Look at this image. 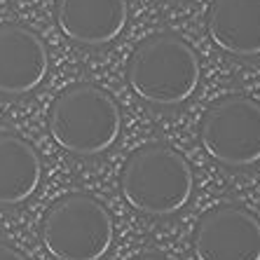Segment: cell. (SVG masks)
I'll list each match as a JSON object with an SVG mask.
<instances>
[{"instance_id":"cell-12","label":"cell","mask_w":260,"mask_h":260,"mask_svg":"<svg viewBox=\"0 0 260 260\" xmlns=\"http://www.w3.org/2000/svg\"><path fill=\"white\" fill-rule=\"evenodd\" d=\"M134 260H169V258L157 255V253H143V255H139V258H134Z\"/></svg>"},{"instance_id":"cell-9","label":"cell","mask_w":260,"mask_h":260,"mask_svg":"<svg viewBox=\"0 0 260 260\" xmlns=\"http://www.w3.org/2000/svg\"><path fill=\"white\" fill-rule=\"evenodd\" d=\"M213 45L232 56L260 54V0H213L206 14Z\"/></svg>"},{"instance_id":"cell-7","label":"cell","mask_w":260,"mask_h":260,"mask_svg":"<svg viewBox=\"0 0 260 260\" xmlns=\"http://www.w3.org/2000/svg\"><path fill=\"white\" fill-rule=\"evenodd\" d=\"M47 71V47L36 30L21 24H0V94H28L43 85Z\"/></svg>"},{"instance_id":"cell-3","label":"cell","mask_w":260,"mask_h":260,"mask_svg":"<svg viewBox=\"0 0 260 260\" xmlns=\"http://www.w3.org/2000/svg\"><path fill=\"white\" fill-rule=\"evenodd\" d=\"M122 132L120 106L106 89L80 82L63 89L49 108V134L56 145L78 157L110 150Z\"/></svg>"},{"instance_id":"cell-6","label":"cell","mask_w":260,"mask_h":260,"mask_svg":"<svg viewBox=\"0 0 260 260\" xmlns=\"http://www.w3.org/2000/svg\"><path fill=\"white\" fill-rule=\"evenodd\" d=\"M197 260H260V220L237 204H220L200 218L192 235Z\"/></svg>"},{"instance_id":"cell-4","label":"cell","mask_w":260,"mask_h":260,"mask_svg":"<svg viewBox=\"0 0 260 260\" xmlns=\"http://www.w3.org/2000/svg\"><path fill=\"white\" fill-rule=\"evenodd\" d=\"M40 237L54 260H103L115 242V223L96 197L71 192L47 209Z\"/></svg>"},{"instance_id":"cell-5","label":"cell","mask_w":260,"mask_h":260,"mask_svg":"<svg viewBox=\"0 0 260 260\" xmlns=\"http://www.w3.org/2000/svg\"><path fill=\"white\" fill-rule=\"evenodd\" d=\"M200 141L213 162L248 169L260 162V103L244 94L218 99L206 108Z\"/></svg>"},{"instance_id":"cell-10","label":"cell","mask_w":260,"mask_h":260,"mask_svg":"<svg viewBox=\"0 0 260 260\" xmlns=\"http://www.w3.org/2000/svg\"><path fill=\"white\" fill-rule=\"evenodd\" d=\"M43 181V159L17 134H0V206L24 204Z\"/></svg>"},{"instance_id":"cell-11","label":"cell","mask_w":260,"mask_h":260,"mask_svg":"<svg viewBox=\"0 0 260 260\" xmlns=\"http://www.w3.org/2000/svg\"><path fill=\"white\" fill-rule=\"evenodd\" d=\"M0 260H28L19 248H14L12 244L0 242Z\"/></svg>"},{"instance_id":"cell-1","label":"cell","mask_w":260,"mask_h":260,"mask_svg":"<svg viewBox=\"0 0 260 260\" xmlns=\"http://www.w3.org/2000/svg\"><path fill=\"white\" fill-rule=\"evenodd\" d=\"M122 197L143 216L169 218L190 204L194 174L188 159L167 143H148L129 155L120 176Z\"/></svg>"},{"instance_id":"cell-2","label":"cell","mask_w":260,"mask_h":260,"mask_svg":"<svg viewBox=\"0 0 260 260\" xmlns=\"http://www.w3.org/2000/svg\"><path fill=\"white\" fill-rule=\"evenodd\" d=\"M200 56L183 38L157 33L145 38L129 56V89L157 108H174L185 103L200 85Z\"/></svg>"},{"instance_id":"cell-8","label":"cell","mask_w":260,"mask_h":260,"mask_svg":"<svg viewBox=\"0 0 260 260\" xmlns=\"http://www.w3.org/2000/svg\"><path fill=\"white\" fill-rule=\"evenodd\" d=\"M129 17L127 0H56L61 33L85 47H101L117 40Z\"/></svg>"}]
</instances>
